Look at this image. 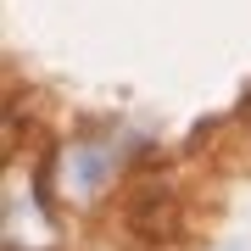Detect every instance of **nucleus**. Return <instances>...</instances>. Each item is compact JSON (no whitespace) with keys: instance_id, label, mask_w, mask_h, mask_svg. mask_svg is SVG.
Segmentation results:
<instances>
[{"instance_id":"obj_1","label":"nucleus","mask_w":251,"mask_h":251,"mask_svg":"<svg viewBox=\"0 0 251 251\" xmlns=\"http://www.w3.org/2000/svg\"><path fill=\"white\" fill-rule=\"evenodd\" d=\"M117 173V151L106 140H73L56 162V196L62 201H95Z\"/></svg>"},{"instance_id":"obj_2","label":"nucleus","mask_w":251,"mask_h":251,"mask_svg":"<svg viewBox=\"0 0 251 251\" xmlns=\"http://www.w3.org/2000/svg\"><path fill=\"white\" fill-rule=\"evenodd\" d=\"M229 251H240V246H229Z\"/></svg>"}]
</instances>
